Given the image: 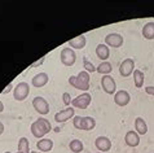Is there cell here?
<instances>
[{
    "instance_id": "1",
    "label": "cell",
    "mask_w": 154,
    "mask_h": 153,
    "mask_svg": "<svg viewBox=\"0 0 154 153\" xmlns=\"http://www.w3.org/2000/svg\"><path fill=\"white\" fill-rule=\"evenodd\" d=\"M30 130H31V134L34 135V136L40 139V138L44 136V135L51 133V130H52V125H51V122L47 120V118L40 117V118H38L35 122L31 123Z\"/></svg>"
},
{
    "instance_id": "2",
    "label": "cell",
    "mask_w": 154,
    "mask_h": 153,
    "mask_svg": "<svg viewBox=\"0 0 154 153\" xmlns=\"http://www.w3.org/2000/svg\"><path fill=\"white\" fill-rule=\"evenodd\" d=\"M89 79H91L89 73L83 70V71H80L78 75H71L69 78V83L74 88H76V90L87 92L89 90Z\"/></svg>"
},
{
    "instance_id": "3",
    "label": "cell",
    "mask_w": 154,
    "mask_h": 153,
    "mask_svg": "<svg viewBox=\"0 0 154 153\" xmlns=\"http://www.w3.org/2000/svg\"><path fill=\"white\" fill-rule=\"evenodd\" d=\"M72 125L75 129L83 130V131H91L96 127V121L92 117H82V116H75L72 118Z\"/></svg>"
},
{
    "instance_id": "4",
    "label": "cell",
    "mask_w": 154,
    "mask_h": 153,
    "mask_svg": "<svg viewBox=\"0 0 154 153\" xmlns=\"http://www.w3.org/2000/svg\"><path fill=\"white\" fill-rule=\"evenodd\" d=\"M60 60H61L62 65L65 66H72L76 61V53L75 51L70 48V47H65V48L61 49V53H60Z\"/></svg>"
},
{
    "instance_id": "5",
    "label": "cell",
    "mask_w": 154,
    "mask_h": 153,
    "mask_svg": "<svg viewBox=\"0 0 154 153\" xmlns=\"http://www.w3.org/2000/svg\"><path fill=\"white\" fill-rule=\"evenodd\" d=\"M30 95V84L26 82H20L13 90V97L16 101H23Z\"/></svg>"
},
{
    "instance_id": "6",
    "label": "cell",
    "mask_w": 154,
    "mask_h": 153,
    "mask_svg": "<svg viewBox=\"0 0 154 153\" xmlns=\"http://www.w3.org/2000/svg\"><path fill=\"white\" fill-rule=\"evenodd\" d=\"M92 101V96L88 92H84L82 95L76 96L74 100L71 101V107L72 108H78V109H87L89 107Z\"/></svg>"
},
{
    "instance_id": "7",
    "label": "cell",
    "mask_w": 154,
    "mask_h": 153,
    "mask_svg": "<svg viewBox=\"0 0 154 153\" xmlns=\"http://www.w3.org/2000/svg\"><path fill=\"white\" fill-rule=\"evenodd\" d=\"M32 107L36 110L40 116H45V114L49 113V104L44 97L42 96H36L32 99Z\"/></svg>"
},
{
    "instance_id": "8",
    "label": "cell",
    "mask_w": 154,
    "mask_h": 153,
    "mask_svg": "<svg viewBox=\"0 0 154 153\" xmlns=\"http://www.w3.org/2000/svg\"><path fill=\"white\" fill-rule=\"evenodd\" d=\"M101 87L108 95H115V92H117V83L112 75H102Z\"/></svg>"
},
{
    "instance_id": "9",
    "label": "cell",
    "mask_w": 154,
    "mask_h": 153,
    "mask_svg": "<svg viewBox=\"0 0 154 153\" xmlns=\"http://www.w3.org/2000/svg\"><path fill=\"white\" fill-rule=\"evenodd\" d=\"M123 43H125V39L118 33H110L105 36V44L112 48H119L123 45Z\"/></svg>"
},
{
    "instance_id": "10",
    "label": "cell",
    "mask_w": 154,
    "mask_h": 153,
    "mask_svg": "<svg viewBox=\"0 0 154 153\" xmlns=\"http://www.w3.org/2000/svg\"><path fill=\"white\" fill-rule=\"evenodd\" d=\"M135 70V61L132 58H126L121 62L119 65V74H121L123 78H127L130 76Z\"/></svg>"
},
{
    "instance_id": "11",
    "label": "cell",
    "mask_w": 154,
    "mask_h": 153,
    "mask_svg": "<svg viewBox=\"0 0 154 153\" xmlns=\"http://www.w3.org/2000/svg\"><path fill=\"white\" fill-rule=\"evenodd\" d=\"M74 117H75V110L72 107H69V108H66V109H63L61 112L54 114V121L57 123H63V122L69 121Z\"/></svg>"
},
{
    "instance_id": "12",
    "label": "cell",
    "mask_w": 154,
    "mask_h": 153,
    "mask_svg": "<svg viewBox=\"0 0 154 153\" xmlns=\"http://www.w3.org/2000/svg\"><path fill=\"white\" fill-rule=\"evenodd\" d=\"M131 101V96L126 90H121L117 91L114 95V103L118 105V107H126V105L130 104Z\"/></svg>"
},
{
    "instance_id": "13",
    "label": "cell",
    "mask_w": 154,
    "mask_h": 153,
    "mask_svg": "<svg viewBox=\"0 0 154 153\" xmlns=\"http://www.w3.org/2000/svg\"><path fill=\"white\" fill-rule=\"evenodd\" d=\"M125 143L127 147H131V148H135L140 144V135L136 133L135 130H130L127 131L126 135H125Z\"/></svg>"
},
{
    "instance_id": "14",
    "label": "cell",
    "mask_w": 154,
    "mask_h": 153,
    "mask_svg": "<svg viewBox=\"0 0 154 153\" xmlns=\"http://www.w3.org/2000/svg\"><path fill=\"white\" fill-rule=\"evenodd\" d=\"M95 147L98 149V152H101V153L109 152L110 148H112V140L106 136H98L95 140Z\"/></svg>"
},
{
    "instance_id": "15",
    "label": "cell",
    "mask_w": 154,
    "mask_h": 153,
    "mask_svg": "<svg viewBox=\"0 0 154 153\" xmlns=\"http://www.w3.org/2000/svg\"><path fill=\"white\" fill-rule=\"evenodd\" d=\"M48 80H49V76H48L47 73H38L36 75L32 76L31 84L34 87H36V88H42V87H44L45 84L48 83Z\"/></svg>"
},
{
    "instance_id": "16",
    "label": "cell",
    "mask_w": 154,
    "mask_h": 153,
    "mask_svg": "<svg viewBox=\"0 0 154 153\" xmlns=\"http://www.w3.org/2000/svg\"><path fill=\"white\" fill-rule=\"evenodd\" d=\"M67 44H69L70 48H72V49H83L85 47V44H87V38L82 34V35H78L76 38L70 39L67 42Z\"/></svg>"
},
{
    "instance_id": "17",
    "label": "cell",
    "mask_w": 154,
    "mask_h": 153,
    "mask_svg": "<svg viewBox=\"0 0 154 153\" xmlns=\"http://www.w3.org/2000/svg\"><path fill=\"white\" fill-rule=\"evenodd\" d=\"M36 148L39 149V152H51L53 149V140L48 138H43L36 143Z\"/></svg>"
},
{
    "instance_id": "18",
    "label": "cell",
    "mask_w": 154,
    "mask_h": 153,
    "mask_svg": "<svg viewBox=\"0 0 154 153\" xmlns=\"http://www.w3.org/2000/svg\"><path fill=\"white\" fill-rule=\"evenodd\" d=\"M96 56L100 58L101 61H106L110 56V51H109V47L106 44H98L96 47Z\"/></svg>"
},
{
    "instance_id": "19",
    "label": "cell",
    "mask_w": 154,
    "mask_h": 153,
    "mask_svg": "<svg viewBox=\"0 0 154 153\" xmlns=\"http://www.w3.org/2000/svg\"><path fill=\"white\" fill-rule=\"evenodd\" d=\"M135 131L139 135H145L148 133V125H146V122L144 121V118L136 117V120H135Z\"/></svg>"
},
{
    "instance_id": "20",
    "label": "cell",
    "mask_w": 154,
    "mask_h": 153,
    "mask_svg": "<svg viewBox=\"0 0 154 153\" xmlns=\"http://www.w3.org/2000/svg\"><path fill=\"white\" fill-rule=\"evenodd\" d=\"M143 36L148 40L154 39V22H146L143 27Z\"/></svg>"
},
{
    "instance_id": "21",
    "label": "cell",
    "mask_w": 154,
    "mask_h": 153,
    "mask_svg": "<svg viewBox=\"0 0 154 153\" xmlns=\"http://www.w3.org/2000/svg\"><path fill=\"white\" fill-rule=\"evenodd\" d=\"M96 71L97 73H100V74H102V75H109L113 71V65L110 62H108V61H102L100 65L96 67Z\"/></svg>"
},
{
    "instance_id": "22",
    "label": "cell",
    "mask_w": 154,
    "mask_h": 153,
    "mask_svg": "<svg viewBox=\"0 0 154 153\" xmlns=\"http://www.w3.org/2000/svg\"><path fill=\"white\" fill-rule=\"evenodd\" d=\"M144 79H145V75L143 71L139 69H135L134 70V83L136 88H141L144 86Z\"/></svg>"
},
{
    "instance_id": "23",
    "label": "cell",
    "mask_w": 154,
    "mask_h": 153,
    "mask_svg": "<svg viewBox=\"0 0 154 153\" xmlns=\"http://www.w3.org/2000/svg\"><path fill=\"white\" fill-rule=\"evenodd\" d=\"M69 148H70V151L72 153H80L84 149V145L79 139H72L70 142V144H69Z\"/></svg>"
},
{
    "instance_id": "24",
    "label": "cell",
    "mask_w": 154,
    "mask_h": 153,
    "mask_svg": "<svg viewBox=\"0 0 154 153\" xmlns=\"http://www.w3.org/2000/svg\"><path fill=\"white\" fill-rule=\"evenodd\" d=\"M18 152L30 153V144H29L27 138H21L18 140Z\"/></svg>"
},
{
    "instance_id": "25",
    "label": "cell",
    "mask_w": 154,
    "mask_h": 153,
    "mask_svg": "<svg viewBox=\"0 0 154 153\" xmlns=\"http://www.w3.org/2000/svg\"><path fill=\"white\" fill-rule=\"evenodd\" d=\"M83 64H84V67H85V71H88V73H93V71H96V67L95 65L91 62V61H88L87 58H83Z\"/></svg>"
},
{
    "instance_id": "26",
    "label": "cell",
    "mask_w": 154,
    "mask_h": 153,
    "mask_svg": "<svg viewBox=\"0 0 154 153\" xmlns=\"http://www.w3.org/2000/svg\"><path fill=\"white\" fill-rule=\"evenodd\" d=\"M62 101H63V105H66V107H69V105L71 104V96L69 92H63L62 93Z\"/></svg>"
},
{
    "instance_id": "27",
    "label": "cell",
    "mask_w": 154,
    "mask_h": 153,
    "mask_svg": "<svg viewBox=\"0 0 154 153\" xmlns=\"http://www.w3.org/2000/svg\"><path fill=\"white\" fill-rule=\"evenodd\" d=\"M145 92L150 96H154V86H146L145 87Z\"/></svg>"
},
{
    "instance_id": "28",
    "label": "cell",
    "mask_w": 154,
    "mask_h": 153,
    "mask_svg": "<svg viewBox=\"0 0 154 153\" xmlns=\"http://www.w3.org/2000/svg\"><path fill=\"white\" fill-rule=\"evenodd\" d=\"M12 90H13V83H9V84H8V86L5 87V90H3V95H7V93L8 92H11Z\"/></svg>"
},
{
    "instance_id": "29",
    "label": "cell",
    "mask_w": 154,
    "mask_h": 153,
    "mask_svg": "<svg viewBox=\"0 0 154 153\" xmlns=\"http://www.w3.org/2000/svg\"><path fill=\"white\" fill-rule=\"evenodd\" d=\"M44 60H45V57H42V58H40V60H38L36 62H34V64H32V65H31V67H38V66H39V65H42V64H43V62H44Z\"/></svg>"
},
{
    "instance_id": "30",
    "label": "cell",
    "mask_w": 154,
    "mask_h": 153,
    "mask_svg": "<svg viewBox=\"0 0 154 153\" xmlns=\"http://www.w3.org/2000/svg\"><path fill=\"white\" fill-rule=\"evenodd\" d=\"M3 133H4V125H3V122H0V135Z\"/></svg>"
},
{
    "instance_id": "31",
    "label": "cell",
    "mask_w": 154,
    "mask_h": 153,
    "mask_svg": "<svg viewBox=\"0 0 154 153\" xmlns=\"http://www.w3.org/2000/svg\"><path fill=\"white\" fill-rule=\"evenodd\" d=\"M3 110H4V104H3V101L0 100V113H2Z\"/></svg>"
},
{
    "instance_id": "32",
    "label": "cell",
    "mask_w": 154,
    "mask_h": 153,
    "mask_svg": "<svg viewBox=\"0 0 154 153\" xmlns=\"http://www.w3.org/2000/svg\"><path fill=\"white\" fill-rule=\"evenodd\" d=\"M30 153H42V152H38V151H31Z\"/></svg>"
},
{
    "instance_id": "33",
    "label": "cell",
    "mask_w": 154,
    "mask_h": 153,
    "mask_svg": "<svg viewBox=\"0 0 154 153\" xmlns=\"http://www.w3.org/2000/svg\"><path fill=\"white\" fill-rule=\"evenodd\" d=\"M16 153H23V152H16Z\"/></svg>"
},
{
    "instance_id": "34",
    "label": "cell",
    "mask_w": 154,
    "mask_h": 153,
    "mask_svg": "<svg viewBox=\"0 0 154 153\" xmlns=\"http://www.w3.org/2000/svg\"><path fill=\"white\" fill-rule=\"evenodd\" d=\"M4 153H11V152H4Z\"/></svg>"
},
{
    "instance_id": "35",
    "label": "cell",
    "mask_w": 154,
    "mask_h": 153,
    "mask_svg": "<svg viewBox=\"0 0 154 153\" xmlns=\"http://www.w3.org/2000/svg\"><path fill=\"white\" fill-rule=\"evenodd\" d=\"M97 153H101V152H97Z\"/></svg>"
}]
</instances>
